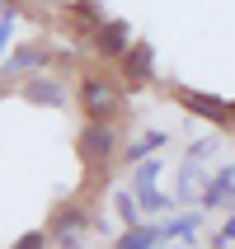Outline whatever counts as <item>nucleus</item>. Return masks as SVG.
I'll return each instance as SVG.
<instances>
[{
  "instance_id": "0eeeda50",
  "label": "nucleus",
  "mask_w": 235,
  "mask_h": 249,
  "mask_svg": "<svg viewBox=\"0 0 235 249\" xmlns=\"http://www.w3.org/2000/svg\"><path fill=\"white\" fill-rule=\"evenodd\" d=\"M90 38H94V52H99V56L118 61V56L132 47V24H123V19H104V24H99Z\"/></svg>"
},
{
  "instance_id": "9d476101",
  "label": "nucleus",
  "mask_w": 235,
  "mask_h": 249,
  "mask_svg": "<svg viewBox=\"0 0 235 249\" xmlns=\"http://www.w3.org/2000/svg\"><path fill=\"white\" fill-rule=\"evenodd\" d=\"M132 179H137V183H132V197H137L141 212H160V207H165V197L155 193V165H141Z\"/></svg>"
},
{
  "instance_id": "ddd939ff",
  "label": "nucleus",
  "mask_w": 235,
  "mask_h": 249,
  "mask_svg": "<svg viewBox=\"0 0 235 249\" xmlns=\"http://www.w3.org/2000/svg\"><path fill=\"white\" fill-rule=\"evenodd\" d=\"M118 216H123V226H137L141 221V207H137L132 193H118Z\"/></svg>"
},
{
  "instance_id": "6e6552de",
  "label": "nucleus",
  "mask_w": 235,
  "mask_h": 249,
  "mask_svg": "<svg viewBox=\"0 0 235 249\" xmlns=\"http://www.w3.org/2000/svg\"><path fill=\"white\" fill-rule=\"evenodd\" d=\"M24 99H28V104H42V108H66V104H71L66 85L52 80V75H42V71L24 80Z\"/></svg>"
},
{
  "instance_id": "423d86ee",
  "label": "nucleus",
  "mask_w": 235,
  "mask_h": 249,
  "mask_svg": "<svg viewBox=\"0 0 235 249\" xmlns=\"http://www.w3.org/2000/svg\"><path fill=\"white\" fill-rule=\"evenodd\" d=\"M118 66H123L127 85H151L155 80V47L151 42H132V47L118 56Z\"/></svg>"
},
{
  "instance_id": "f8f14e48",
  "label": "nucleus",
  "mask_w": 235,
  "mask_h": 249,
  "mask_svg": "<svg viewBox=\"0 0 235 249\" xmlns=\"http://www.w3.org/2000/svg\"><path fill=\"white\" fill-rule=\"evenodd\" d=\"M165 132H160V127H151V132H146V137H141L137 141V146H132V151H127V160H146V155H155V151H160V146H165Z\"/></svg>"
},
{
  "instance_id": "f257e3e1",
  "label": "nucleus",
  "mask_w": 235,
  "mask_h": 249,
  "mask_svg": "<svg viewBox=\"0 0 235 249\" xmlns=\"http://www.w3.org/2000/svg\"><path fill=\"white\" fill-rule=\"evenodd\" d=\"M75 151H80V160L90 169H104V165H113L118 155H123V146H118V132H113V123H90L80 127V141H75Z\"/></svg>"
},
{
  "instance_id": "9b49d317",
  "label": "nucleus",
  "mask_w": 235,
  "mask_h": 249,
  "mask_svg": "<svg viewBox=\"0 0 235 249\" xmlns=\"http://www.w3.org/2000/svg\"><path fill=\"white\" fill-rule=\"evenodd\" d=\"M155 240H160V231H155V226H141V221H137V226H127L123 235L113 240V249H151Z\"/></svg>"
},
{
  "instance_id": "20e7f679",
  "label": "nucleus",
  "mask_w": 235,
  "mask_h": 249,
  "mask_svg": "<svg viewBox=\"0 0 235 249\" xmlns=\"http://www.w3.org/2000/svg\"><path fill=\"white\" fill-rule=\"evenodd\" d=\"M80 231H90V212H85L80 202H75V207H61L52 216V226H47V235L61 249H80Z\"/></svg>"
},
{
  "instance_id": "2eb2a0df",
  "label": "nucleus",
  "mask_w": 235,
  "mask_h": 249,
  "mask_svg": "<svg viewBox=\"0 0 235 249\" xmlns=\"http://www.w3.org/2000/svg\"><path fill=\"white\" fill-rule=\"evenodd\" d=\"M10 33H14V0H5V14H0V56L10 52Z\"/></svg>"
},
{
  "instance_id": "dca6fc26",
  "label": "nucleus",
  "mask_w": 235,
  "mask_h": 249,
  "mask_svg": "<svg viewBox=\"0 0 235 249\" xmlns=\"http://www.w3.org/2000/svg\"><path fill=\"white\" fill-rule=\"evenodd\" d=\"M226 240H235V216H231V221H226V226H221V235H217V249H221V245H226Z\"/></svg>"
},
{
  "instance_id": "4468645a",
  "label": "nucleus",
  "mask_w": 235,
  "mask_h": 249,
  "mask_svg": "<svg viewBox=\"0 0 235 249\" xmlns=\"http://www.w3.org/2000/svg\"><path fill=\"white\" fill-rule=\"evenodd\" d=\"M47 245H52V235H47V231H24L10 249H47Z\"/></svg>"
},
{
  "instance_id": "1a4fd4ad",
  "label": "nucleus",
  "mask_w": 235,
  "mask_h": 249,
  "mask_svg": "<svg viewBox=\"0 0 235 249\" xmlns=\"http://www.w3.org/2000/svg\"><path fill=\"white\" fill-rule=\"evenodd\" d=\"M99 24H104L99 0H75V5H66V33H94Z\"/></svg>"
},
{
  "instance_id": "7ed1b4c3",
  "label": "nucleus",
  "mask_w": 235,
  "mask_h": 249,
  "mask_svg": "<svg viewBox=\"0 0 235 249\" xmlns=\"http://www.w3.org/2000/svg\"><path fill=\"white\" fill-rule=\"evenodd\" d=\"M174 94H179V104H183L188 113H198V118H207V123H235V104H231V99L202 94V89H188V85H179Z\"/></svg>"
},
{
  "instance_id": "f03ea898",
  "label": "nucleus",
  "mask_w": 235,
  "mask_h": 249,
  "mask_svg": "<svg viewBox=\"0 0 235 249\" xmlns=\"http://www.w3.org/2000/svg\"><path fill=\"white\" fill-rule=\"evenodd\" d=\"M80 108L94 123H113L123 113V89L108 85V80H99V75H90V80H80Z\"/></svg>"
},
{
  "instance_id": "39448f33",
  "label": "nucleus",
  "mask_w": 235,
  "mask_h": 249,
  "mask_svg": "<svg viewBox=\"0 0 235 249\" xmlns=\"http://www.w3.org/2000/svg\"><path fill=\"white\" fill-rule=\"evenodd\" d=\"M42 66H47V47H38V42H24V47H14V52L5 56L0 80H28V75H38Z\"/></svg>"
}]
</instances>
